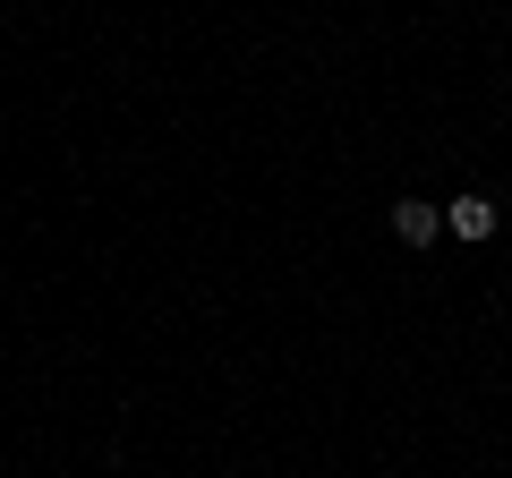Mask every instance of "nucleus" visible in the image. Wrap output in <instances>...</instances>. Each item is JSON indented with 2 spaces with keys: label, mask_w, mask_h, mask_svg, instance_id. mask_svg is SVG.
I'll list each match as a JSON object with an SVG mask.
<instances>
[{
  "label": "nucleus",
  "mask_w": 512,
  "mask_h": 478,
  "mask_svg": "<svg viewBox=\"0 0 512 478\" xmlns=\"http://www.w3.org/2000/svg\"><path fill=\"white\" fill-rule=\"evenodd\" d=\"M444 231H461V239H495V197H453V205H444Z\"/></svg>",
  "instance_id": "2"
},
{
  "label": "nucleus",
  "mask_w": 512,
  "mask_h": 478,
  "mask_svg": "<svg viewBox=\"0 0 512 478\" xmlns=\"http://www.w3.org/2000/svg\"><path fill=\"white\" fill-rule=\"evenodd\" d=\"M436 231H444V214H436L427 197H402V205H393V239H402V248H427Z\"/></svg>",
  "instance_id": "1"
}]
</instances>
